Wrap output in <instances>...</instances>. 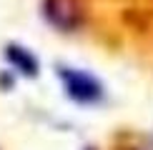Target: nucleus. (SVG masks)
Instances as JSON below:
<instances>
[{
  "label": "nucleus",
  "instance_id": "f257e3e1",
  "mask_svg": "<svg viewBox=\"0 0 153 150\" xmlns=\"http://www.w3.org/2000/svg\"><path fill=\"white\" fill-rule=\"evenodd\" d=\"M58 75H60L63 85H65V93L73 100H78V103H95V100L103 95L100 85L95 83L91 75H85L80 70H73V68H58Z\"/></svg>",
  "mask_w": 153,
  "mask_h": 150
},
{
  "label": "nucleus",
  "instance_id": "f03ea898",
  "mask_svg": "<svg viewBox=\"0 0 153 150\" xmlns=\"http://www.w3.org/2000/svg\"><path fill=\"white\" fill-rule=\"evenodd\" d=\"M45 18L60 30H75L80 25V8L75 0H45Z\"/></svg>",
  "mask_w": 153,
  "mask_h": 150
},
{
  "label": "nucleus",
  "instance_id": "7ed1b4c3",
  "mask_svg": "<svg viewBox=\"0 0 153 150\" xmlns=\"http://www.w3.org/2000/svg\"><path fill=\"white\" fill-rule=\"evenodd\" d=\"M5 58H8V62L15 68L18 73L28 75V78H35V75H38V60H35L25 48H20V45H8V48H5Z\"/></svg>",
  "mask_w": 153,
  "mask_h": 150
}]
</instances>
